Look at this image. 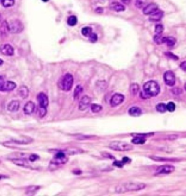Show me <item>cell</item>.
I'll return each mask as SVG.
<instances>
[{"label":"cell","instance_id":"1","mask_svg":"<svg viewBox=\"0 0 186 196\" xmlns=\"http://www.w3.org/2000/svg\"><path fill=\"white\" fill-rule=\"evenodd\" d=\"M146 185L141 182H129L119 185L116 188V192H126L128 191H138L143 190Z\"/></svg>","mask_w":186,"mask_h":196},{"label":"cell","instance_id":"2","mask_svg":"<svg viewBox=\"0 0 186 196\" xmlns=\"http://www.w3.org/2000/svg\"><path fill=\"white\" fill-rule=\"evenodd\" d=\"M143 90L145 94L149 97L157 96L160 92L159 84L154 80L148 81L143 85Z\"/></svg>","mask_w":186,"mask_h":196},{"label":"cell","instance_id":"3","mask_svg":"<svg viewBox=\"0 0 186 196\" xmlns=\"http://www.w3.org/2000/svg\"><path fill=\"white\" fill-rule=\"evenodd\" d=\"M109 147L116 151H130L134 149V147L130 144L121 141H113L109 144Z\"/></svg>","mask_w":186,"mask_h":196},{"label":"cell","instance_id":"4","mask_svg":"<svg viewBox=\"0 0 186 196\" xmlns=\"http://www.w3.org/2000/svg\"><path fill=\"white\" fill-rule=\"evenodd\" d=\"M74 84V78L73 76L70 73H66L64 76L62 78L59 83V87L62 90L68 92L71 89Z\"/></svg>","mask_w":186,"mask_h":196},{"label":"cell","instance_id":"5","mask_svg":"<svg viewBox=\"0 0 186 196\" xmlns=\"http://www.w3.org/2000/svg\"><path fill=\"white\" fill-rule=\"evenodd\" d=\"M8 24L9 32L13 34H19L23 31L24 29L23 23L19 20H12Z\"/></svg>","mask_w":186,"mask_h":196},{"label":"cell","instance_id":"6","mask_svg":"<svg viewBox=\"0 0 186 196\" xmlns=\"http://www.w3.org/2000/svg\"><path fill=\"white\" fill-rule=\"evenodd\" d=\"M68 158L67 157L65 153L62 152L61 150L58 151V153L55 155L54 158L52 160L51 163L54 165H60V164H65L68 162Z\"/></svg>","mask_w":186,"mask_h":196},{"label":"cell","instance_id":"7","mask_svg":"<svg viewBox=\"0 0 186 196\" xmlns=\"http://www.w3.org/2000/svg\"><path fill=\"white\" fill-rule=\"evenodd\" d=\"M175 170V166H172V165H162V166H158L156 169V175L159 174H169L173 172Z\"/></svg>","mask_w":186,"mask_h":196},{"label":"cell","instance_id":"8","mask_svg":"<svg viewBox=\"0 0 186 196\" xmlns=\"http://www.w3.org/2000/svg\"><path fill=\"white\" fill-rule=\"evenodd\" d=\"M164 79L166 85L169 87H173L175 84V75L172 70H167L164 73Z\"/></svg>","mask_w":186,"mask_h":196},{"label":"cell","instance_id":"9","mask_svg":"<svg viewBox=\"0 0 186 196\" xmlns=\"http://www.w3.org/2000/svg\"><path fill=\"white\" fill-rule=\"evenodd\" d=\"M37 101L39 103V108H47L49 105V99L46 94L40 92L37 95Z\"/></svg>","mask_w":186,"mask_h":196},{"label":"cell","instance_id":"10","mask_svg":"<svg viewBox=\"0 0 186 196\" xmlns=\"http://www.w3.org/2000/svg\"><path fill=\"white\" fill-rule=\"evenodd\" d=\"M124 100V96L122 94L120 93H116L112 96L111 99V107L114 108L116 107V106L119 105L120 104H122V102Z\"/></svg>","mask_w":186,"mask_h":196},{"label":"cell","instance_id":"11","mask_svg":"<svg viewBox=\"0 0 186 196\" xmlns=\"http://www.w3.org/2000/svg\"><path fill=\"white\" fill-rule=\"evenodd\" d=\"M0 52L6 56H12L14 55V49L10 44H4L0 46Z\"/></svg>","mask_w":186,"mask_h":196},{"label":"cell","instance_id":"12","mask_svg":"<svg viewBox=\"0 0 186 196\" xmlns=\"http://www.w3.org/2000/svg\"><path fill=\"white\" fill-rule=\"evenodd\" d=\"M91 103V98L87 95H84L82 97V99L79 101V108L80 111H84L87 109Z\"/></svg>","mask_w":186,"mask_h":196},{"label":"cell","instance_id":"13","mask_svg":"<svg viewBox=\"0 0 186 196\" xmlns=\"http://www.w3.org/2000/svg\"><path fill=\"white\" fill-rule=\"evenodd\" d=\"M158 10V5L156 3H150V4H147L143 8V14L144 15H151L154 13Z\"/></svg>","mask_w":186,"mask_h":196},{"label":"cell","instance_id":"14","mask_svg":"<svg viewBox=\"0 0 186 196\" xmlns=\"http://www.w3.org/2000/svg\"><path fill=\"white\" fill-rule=\"evenodd\" d=\"M35 104L34 102H32V101H29V102L26 103V105H24L23 108V112L26 115H28V116H30L34 113V111H35Z\"/></svg>","mask_w":186,"mask_h":196},{"label":"cell","instance_id":"15","mask_svg":"<svg viewBox=\"0 0 186 196\" xmlns=\"http://www.w3.org/2000/svg\"><path fill=\"white\" fill-rule=\"evenodd\" d=\"M151 17H150L149 20L152 22H158L161 20V18L164 16V13L161 10H157L154 13L151 14Z\"/></svg>","mask_w":186,"mask_h":196},{"label":"cell","instance_id":"16","mask_svg":"<svg viewBox=\"0 0 186 196\" xmlns=\"http://www.w3.org/2000/svg\"><path fill=\"white\" fill-rule=\"evenodd\" d=\"M11 160L13 162V163H15V165H17V166H22V167H26V168L30 167L28 161H27L25 159H23V158H18V159H13Z\"/></svg>","mask_w":186,"mask_h":196},{"label":"cell","instance_id":"17","mask_svg":"<svg viewBox=\"0 0 186 196\" xmlns=\"http://www.w3.org/2000/svg\"><path fill=\"white\" fill-rule=\"evenodd\" d=\"M11 142H15V143L18 144V145H26V144H29L33 142V139L29 138V137H22V138H15L11 139L10 140Z\"/></svg>","mask_w":186,"mask_h":196},{"label":"cell","instance_id":"18","mask_svg":"<svg viewBox=\"0 0 186 196\" xmlns=\"http://www.w3.org/2000/svg\"><path fill=\"white\" fill-rule=\"evenodd\" d=\"M20 108V102L18 100L11 101L8 105V110L10 112H17Z\"/></svg>","mask_w":186,"mask_h":196},{"label":"cell","instance_id":"19","mask_svg":"<svg viewBox=\"0 0 186 196\" xmlns=\"http://www.w3.org/2000/svg\"><path fill=\"white\" fill-rule=\"evenodd\" d=\"M176 43V39L172 37H162V44H166L169 47H172Z\"/></svg>","mask_w":186,"mask_h":196},{"label":"cell","instance_id":"20","mask_svg":"<svg viewBox=\"0 0 186 196\" xmlns=\"http://www.w3.org/2000/svg\"><path fill=\"white\" fill-rule=\"evenodd\" d=\"M18 94L21 98L26 99V98L28 97L29 94V90L28 87H26V86H22V87H20V88L18 89Z\"/></svg>","mask_w":186,"mask_h":196},{"label":"cell","instance_id":"21","mask_svg":"<svg viewBox=\"0 0 186 196\" xmlns=\"http://www.w3.org/2000/svg\"><path fill=\"white\" fill-rule=\"evenodd\" d=\"M8 32H9L8 24L7 23V21H4L0 26V36L2 38L6 37L8 36Z\"/></svg>","mask_w":186,"mask_h":196},{"label":"cell","instance_id":"22","mask_svg":"<svg viewBox=\"0 0 186 196\" xmlns=\"http://www.w3.org/2000/svg\"><path fill=\"white\" fill-rule=\"evenodd\" d=\"M110 7L113 10H114V11L118 12V13H119V12H124L125 10V7L122 4H121V3L118 2L111 3V5H110Z\"/></svg>","mask_w":186,"mask_h":196},{"label":"cell","instance_id":"23","mask_svg":"<svg viewBox=\"0 0 186 196\" xmlns=\"http://www.w3.org/2000/svg\"><path fill=\"white\" fill-rule=\"evenodd\" d=\"M129 114L131 116L139 117L142 115V110L138 107H132L129 110Z\"/></svg>","mask_w":186,"mask_h":196},{"label":"cell","instance_id":"24","mask_svg":"<svg viewBox=\"0 0 186 196\" xmlns=\"http://www.w3.org/2000/svg\"><path fill=\"white\" fill-rule=\"evenodd\" d=\"M17 85L15 82H12V81H7L6 85H5V89L4 92H10V91H13V89L16 88Z\"/></svg>","mask_w":186,"mask_h":196},{"label":"cell","instance_id":"25","mask_svg":"<svg viewBox=\"0 0 186 196\" xmlns=\"http://www.w3.org/2000/svg\"><path fill=\"white\" fill-rule=\"evenodd\" d=\"M146 142V137H139V136H135L132 139V142L134 144H144Z\"/></svg>","mask_w":186,"mask_h":196},{"label":"cell","instance_id":"26","mask_svg":"<svg viewBox=\"0 0 186 196\" xmlns=\"http://www.w3.org/2000/svg\"><path fill=\"white\" fill-rule=\"evenodd\" d=\"M77 22H78V20L75 15H71V16L68 17V20H67V23L70 26H74L77 24Z\"/></svg>","mask_w":186,"mask_h":196},{"label":"cell","instance_id":"27","mask_svg":"<svg viewBox=\"0 0 186 196\" xmlns=\"http://www.w3.org/2000/svg\"><path fill=\"white\" fill-rule=\"evenodd\" d=\"M156 111L161 113H164L166 111V104H164V102L158 103L157 106H156Z\"/></svg>","mask_w":186,"mask_h":196},{"label":"cell","instance_id":"28","mask_svg":"<svg viewBox=\"0 0 186 196\" xmlns=\"http://www.w3.org/2000/svg\"><path fill=\"white\" fill-rule=\"evenodd\" d=\"M82 92H83V87L81 85H77L74 90V99H78L79 95H80Z\"/></svg>","mask_w":186,"mask_h":196},{"label":"cell","instance_id":"29","mask_svg":"<svg viewBox=\"0 0 186 196\" xmlns=\"http://www.w3.org/2000/svg\"><path fill=\"white\" fill-rule=\"evenodd\" d=\"M102 109H103L102 106L100 105L95 104V103L91 105V111H92V113H99L102 111Z\"/></svg>","mask_w":186,"mask_h":196},{"label":"cell","instance_id":"30","mask_svg":"<svg viewBox=\"0 0 186 196\" xmlns=\"http://www.w3.org/2000/svg\"><path fill=\"white\" fill-rule=\"evenodd\" d=\"M92 33V29L91 27H84L82 29V34L84 37H89Z\"/></svg>","mask_w":186,"mask_h":196},{"label":"cell","instance_id":"31","mask_svg":"<svg viewBox=\"0 0 186 196\" xmlns=\"http://www.w3.org/2000/svg\"><path fill=\"white\" fill-rule=\"evenodd\" d=\"M2 3L4 7H11L15 4V0H2Z\"/></svg>","mask_w":186,"mask_h":196},{"label":"cell","instance_id":"32","mask_svg":"<svg viewBox=\"0 0 186 196\" xmlns=\"http://www.w3.org/2000/svg\"><path fill=\"white\" fill-rule=\"evenodd\" d=\"M139 91V85L137 84H132L130 86V92L132 95H135Z\"/></svg>","mask_w":186,"mask_h":196},{"label":"cell","instance_id":"33","mask_svg":"<svg viewBox=\"0 0 186 196\" xmlns=\"http://www.w3.org/2000/svg\"><path fill=\"white\" fill-rule=\"evenodd\" d=\"M39 188H40V187H39V186H30V187H28V188H27L26 194L36 193V192H37Z\"/></svg>","mask_w":186,"mask_h":196},{"label":"cell","instance_id":"34","mask_svg":"<svg viewBox=\"0 0 186 196\" xmlns=\"http://www.w3.org/2000/svg\"><path fill=\"white\" fill-rule=\"evenodd\" d=\"M151 159L154 160V161H176L175 159H164L162 157H158V156H150Z\"/></svg>","mask_w":186,"mask_h":196},{"label":"cell","instance_id":"35","mask_svg":"<svg viewBox=\"0 0 186 196\" xmlns=\"http://www.w3.org/2000/svg\"><path fill=\"white\" fill-rule=\"evenodd\" d=\"M6 82L7 81H5L4 77L2 76H0V92H4Z\"/></svg>","mask_w":186,"mask_h":196},{"label":"cell","instance_id":"36","mask_svg":"<svg viewBox=\"0 0 186 196\" xmlns=\"http://www.w3.org/2000/svg\"><path fill=\"white\" fill-rule=\"evenodd\" d=\"M166 111H168L169 112H174L175 111V104L173 102H168L167 105H166Z\"/></svg>","mask_w":186,"mask_h":196},{"label":"cell","instance_id":"37","mask_svg":"<svg viewBox=\"0 0 186 196\" xmlns=\"http://www.w3.org/2000/svg\"><path fill=\"white\" fill-rule=\"evenodd\" d=\"M154 40L155 43H156L157 44H162V36H161V34H156L154 37Z\"/></svg>","mask_w":186,"mask_h":196},{"label":"cell","instance_id":"38","mask_svg":"<svg viewBox=\"0 0 186 196\" xmlns=\"http://www.w3.org/2000/svg\"><path fill=\"white\" fill-rule=\"evenodd\" d=\"M146 1H147V0H137L135 3L136 7L137 8L143 7H145V5H146Z\"/></svg>","mask_w":186,"mask_h":196},{"label":"cell","instance_id":"39","mask_svg":"<svg viewBox=\"0 0 186 196\" xmlns=\"http://www.w3.org/2000/svg\"><path fill=\"white\" fill-rule=\"evenodd\" d=\"M46 108H39L38 110V116L40 118H43L46 116Z\"/></svg>","mask_w":186,"mask_h":196},{"label":"cell","instance_id":"40","mask_svg":"<svg viewBox=\"0 0 186 196\" xmlns=\"http://www.w3.org/2000/svg\"><path fill=\"white\" fill-rule=\"evenodd\" d=\"M164 31V26L161 24H158V25H156L155 27V32L156 33V34H161L162 32Z\"/></svg>","mask_w":186,"mask_h":196},{"label":"cell","instance_id":"41","mask_svg":"<svg viewBox=\"0 0 186 196\" xmlns=\"http://www.w3.org/2000/svg\"><path fill=\"white\" fill-rule=\"evenodd\" d=\"M165 55L168 58H170V59H172V60H175V61H177V60L179 59L178 57L175 55L172 54V53L170 52H165Z\"/></svg>","mask_w":186,"mask_h":196},{"label":"cell","instance_id":"42","mask_svg":"<svg viewBox=\"0 0 186 196\" xmlns=\"http://www.w3.org/2000/svg\"><path fill=\"white\" fill-rule=\"evenodd\" d=\"M98 35L95 33H92V34L89 36V39L91 42H96L98 41Z\"/></svg>","mask_w":186,"mask_h":196},{"label":"cell","instance_id":"43","mask_svg":"<svg viewBox=\"0 0 186 196\" xmlns=\"http://www.w3.org/2000/svg\"><path fill=\"white\" fill-rule=\"evenodd\" d=\"M172 92L174 94H176V95H179V94H181L183 91H182V89L178 88V87H176V88H174L172 89Z\"/></svg>","mask_w":186,"mask_h":196},{"label":"cell","instance_id":"44","mask_svg":"<svg viewBox=\"0 0 186 196\" xmlns=\"http://www.w3.org/2000/svg\"><path fill=\"white\" fill-rule=\"evenodd\" d=\"M39 159V156L37 154H32L29 156V161H30L31 162H34V161H36Z\"/></svg>","mask_w":186,"mask_h":196},{"label":"cell","instance_id":"45","mask_svg":"<svg viewBox=\"0 0 186 196\" xmlns=\"http://www.w3.org/2000/svg\"><path fill=\"white\" fill-rule=\"evenodd\" d=\"M124 164H125V163H124L122 161H115L114 163H113V165H114V166H118V167H120V168L123 167L124 165Z\"/></svg>","mask_w":186,"mask_h":196},{"label":"cell","instance_id":"46","mask_svg":"<svg viewBox=\"0 0 186 196\" xmlns=\"http://www.w3.org/2000/svg\"><path fill=\"white\" fill-rule=\"evenodd\" d=\"M180 68H182V70H184V71H185V70H186V62H185V61L182 62V63H181V64H180Z\"/></svg>","mask_w":186,"mask_h":196},{"label":"cell","instance_id":"47","mask_svg":"<svg viewBox=\"0 0 186 196\" xmlns=\"http://www.w3.org/2000/svg\"><path fill=\"white\" fill-rule=\"evenodd\" d=\"M122 161H123V162L124 163H128V162H130V161H131V160L129 159L128 157H124L123 159H122Z\"/></svg>","mask_w":186,"mask_h":196},{"label":"cell","instance_id":"48","mask_svg":"<svg viewBox=\"0 0 186 196\" xmlns=\"http://www.w3.org/2000/svg\"><path fill=\"white\" fill-rule=\"evenodd\" d=\"M8 178H9V177L7 176V175L0 174V180H4V179H8Z\"/></svg>","mask_w":186,"mask_h":196},{"label":"cell","instance_id":"49","mask_svg":"<svg viewBox=\"0 0 186 196\" xmlns=\"http://www.w3.org/2000/svg\"><path fill=\"white\" fill-rule=\"evenodd\" d=\"M122 1L125 4H130L131 2V0H122Z\"/></svg>","mask_w":186,"mask_h":196},{"label":"cell","instance_id":"50","mask_svg":"<svg viewBox=\"0 0 186 196\" xmlns=\"http://www.w3.org/2000/svg\"><path fill=\"white\" fill-rule=\"evenodd\" d=\"M103 11V10L102 9V8H98V9H96V10H95L96 13H102Z\"/></svg>","mask_w":186,"mask_h":196},{"label":"cell","instance_id":"51","mask_svg":"<svg viewBox=\"0 0 186 196\" xmlns=\"http://www.w3.org/2000/svg\"><path fill=\"white\" fill-rule=\"evenodd\" d=\"M3 63H4V61H3L2 60V59H0V65H2Z\"/></svg>","mask_w":186,"mask_h":196},{"label":"cell","instance_id":"52","mask_svg":"<svg viewBox=\"0 0 186 196\" xmlns=\"http://www.w3.org/2000/svg\"><path fill=\"white\" fill-rule=\"evenodd\" d=\"M43 1H44V2H46V1H49V0H42Z\"/></svg>","mask_w":186,"mask_h":196},{"label":"cell","instance_id":"53","mask_svg":"<svg viewBox=\"0 0 186 196\" xmlns=\"http://www.w3.org/2000/svg\"><path fill=\"white\" fill-rule=\"evenodd\" d=\"M1 20H2V16L1 15H0V22H1Z\"/></svg>","mask_w":186,"mask_h":196}]
</instances>
